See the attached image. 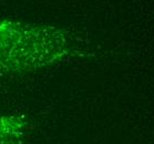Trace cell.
<instances>
[{
  "label": "cell",
  "mask_w": 154,
  "mask_h": 144,
  "mask_svg": "<svg viewBox=\"0 0 154 144\" xmlns=\"http://www.w3.org/2000/svg\"><path fill=\"white\" fill-rule=\"evenodd\" d=\"M72 41L63 29L17 20L0 21V72L22 73L62 61Z\"/></svg>",
  "instance_id": "cell-1"
},
{
  "label": "cell",
  "mask_w": 154,
  "mask_h": 144,
  "mask_svg": "<svg viewBox=\"0 0 154 144\" xmlns=\"http://www.w3.org/2000/svg\"><path fill=\"white\" fill-rule=\"evenodd\" d=\"M28 122L20 115H0V144H23Z\"/></svg>",
  "instance_id": "cell-2"
}]
</instances>
